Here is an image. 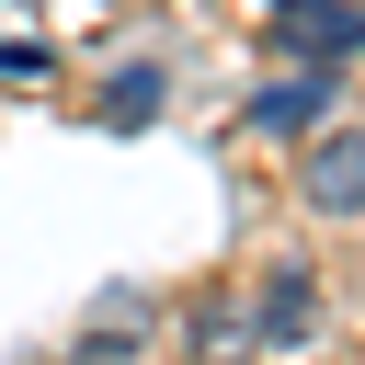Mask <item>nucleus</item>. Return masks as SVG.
I'll use <instances>...</instances> for the list:
<instances>
[{"label":"nucleus","mask_w":365,"mask_h":365,"mask_svg":"<svg viewBox=\"0 0 365 365\" xmlns=\"http://www.w3.org/2000/svg\"><path fill=\"white\" fill-rule=\"evenodd\" d=\"M148 114H160V68H125L114 80V125H148Z\"/></svg>","instance_id":"obj_5"},{"label":"nucleus","mask_w":365,"mask_h":365,"mask_svg":"<svg viewBox=\"0 0 365 365\" xmlns=\"http://www.w3.org/2000/svg\"><path fill=\"white\" fill-rule=\"evenodd\" d=\"M68 365H137V354H125V342H114V331H91V342H80V354H68Z\"/></svg>","instance_id":"obj_6"},{"label":"nucleus","mask_w":365,"mask_h":365,"mask_svg":"<svg viewBox=\"0 0 365 365\" xmlns=\"http://www.w3.org/2000/svg\"><path fill=\"white\" fill-rule=\"evenodd\" d=\"M297 194L308 217H365V125H319L297 148Z\"/></svg>","instance_id":"obj_1"},{"label":"nucleus","mask_w":365,"mask_h":365,"mask_svg":"<svg viewBox=\"0 0 365 365\" xmlns=\"http://www.w3.org/2000/svg\"><path fill=\"white\" fill-rule=\"evenodd\" d=\"M319 114H331V68H285V80L251 103L262 137H319Z\"/></svg>","instance_id":"obj_4"},{"label":"nucleus","mask_w":365,"mask_h":365,"mask_svg":"<svg viewBox=\"0 0 365 365\" xmlns=\"http://www.w3.org/2000/svg\"><path fill=\"white\" fill-rule=\"evenodd\" d=\"M182 342H194V365H262V331H251V297L228 285V297H194L182 308Z\"/></svg>","instance_id":"obj_3"},{"label":"nucleus","mask_w":365,"mask_h":365,"mask_svg":"<svg viewBox=\"0 0 365 365\" xmlns=\"http://www.w3.org/2000/svg\"><path fill=\"white\" fill-rule=\"evenodd\" d=\"M240 297H251V331L262 342H308L319 331V262H262Z\"/></svg>","instance_id":"obj_2"}]
</instances>
